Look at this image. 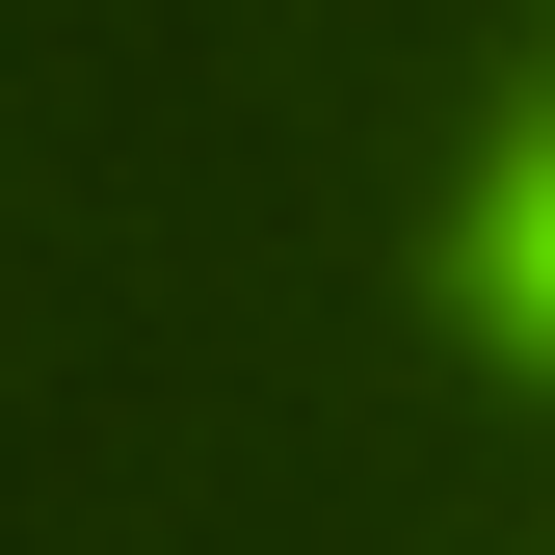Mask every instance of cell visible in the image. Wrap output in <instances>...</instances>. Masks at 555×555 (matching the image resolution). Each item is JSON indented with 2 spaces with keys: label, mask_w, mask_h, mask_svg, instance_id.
Segmentation results:
<instances>
[{
  "label": "cell",
  "mask_w": 555,
  "mask_h": 555,
  "mask_svg": "<svg viewBox=\"0 0 555 555\" xmlns=\"http://www.w3.org/2000/svg\"><path fill=\"white\" fill-rule=\"evenodd\" d=\"M450 318H476V371H555V132H503L450 185Z\"/></svg>",
  "instance_id": "1"
}]
</instances>
